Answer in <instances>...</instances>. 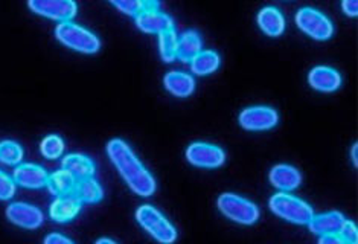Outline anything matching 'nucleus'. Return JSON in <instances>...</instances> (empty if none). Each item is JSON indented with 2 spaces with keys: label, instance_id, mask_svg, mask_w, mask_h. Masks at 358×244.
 Masks as SVG:
<instances>
[{
  "label": "nucleus",
  "instance_id": "obj_25",
  "mask_svg": "<svg viewBox=\"0 0 358 244\" xmlns=\"http://www.w3.org/2000/svg\"><path fill=\"white\" fill-rule=\"evenodd\" d=\"M177 41L178 36L174 29L166 31L159 36V50L160 57L164 58V62L169 63L177 58Z\"/></svg>",
  "mask_w": 358,
  "mask_h": 244
},
{
  "label": "nucleus",
  "instance_id": "obj_11",
  "mask_svg": "<svg viewBox=\"0 0 358 244\" xmlns=\"http://www.w3.org/2000/svg\"><path fill=\"white\" fill-rule=\"evenodd\" d=\"M6 217L13 224L23 229H38L45 222V215L37 206L23 203V201H14L6 208Z\"/></svg>",
  "mask_w": 358,
  "mask_h": 244
},
{
  "label": "nucleus",
  "instance_id": "obj_17",
  "mask_svg": "<svg viewBox=\"0 0 358 244\" xmlns=\"http://www.w3.org/2000/svg\"><path fill=\"white\" fill-rule=\"evenodd\" d=\"M345 215L340 211H328L319 215H314L308 223L310 231L315 235H328V234H338L342 224L345 223Z\"/></svg>",
  "mask_w": 358,
  "mask_h": 244
},
{
  "label": "nucleus",
  "instance_id": "obj_12",
  "mask_svg": "<svg viewBox=\"0 0 358 244\" xmlns=\"http://www.w3.org/2000/svg\"><path fill=\"white\" fill-rule=\"evenodd\" d=\"M49 174L43 166L37 164H20L15 166L13 173V180L15 185L28 189L45 188Z\"/></svg>",
  "mask_w": 358,
  "mask_h": 244
},
{
  "label": "nucleus",
  "instance_id": "obj_27",
  "mask_svg": "<svg viewBox=\"0 0 358 244\" xmlns=\"http://www.w3.org/2000/svg\"><path fill=\"white\" fill-rule=\"evenodd\" d=\"M151 2H142V0H112V5H115L119 11L129 15H138L143 11Z\"/></svg>",
  "mask_w": 358,
  "mask_h": 244
},
{
  "label": "nucleus",
  "instance_id": "obj_4",
  "mask_svg": "<svg viewBox=\"0 0 358 244\" xmlns=\"http://www.w3.org/2000/svg\"><path fill=\"white\" fill-rule=\"evenodd\" d=\"M136 220L152 238L162 244H173L177 240V229L156 206L142 205L136 209Z\"/></svg>",
  "mask_w": 358,
  "mask_h": 244
},
{
  "label": "nucleus",
  "instance_id": "obj_22",
  "mask_svg": "<svg viewBox=\"0 0 358 244\" xmlns=\"http://www.w3.org/2000/svg\"><path fill=\"white\" fill-rule=\"evenodd\" d=\"M221 63L220 54L210 49H201L200 52L191 58V71L195 75H209L218 69Z\"/></svg>",
  "mask_w": 358,
  "mask_h": 244
},
{
  "label": "nucleus",
  "instance_id": "obj_34",
  "mask_svg": "<svg viewBox=\"0 0 358 244\" xmlns=\"http://www.w3.org/2000/svg\"><path fill=\"white\" fill-rule=\"evenodd\" d=\"M95 244H117V243L115 240H112V238H108V237H102V238L96 240Z\"/></svg>",
  "mask_w": 358,
  "mask_h": 244
},
{
  "label": "nucleus",
  "instance_id": "obj_8",
  "mask_svg": "<svg viewBox=\"0 0 358 244\" xmlns=\"http://www.w3.org/2000/svg\"><path fill=\"white\" fill-rule=\"evenodd\" d=\"M187 162L199 168H218L226 162L224 150L209 142H192L186 148Z\"/></svg>",
  "mask_w": 358,
  "mask_h": 244
},
{
  "label": "nucleus",
  "instance_id": "obj_16",
  "mask_svg": "<svg viewBox=\"0 0 358 244\" xmlns=\"http://www.w3.org/2000/svg\"><path fill=\"white\" fill-rule=\"evenodd\" d=\"M259 28L270 37H278L285 29V17L276 6L267 5L259 10L257 15Z\"/></svg>",
  "mask_w": 358,
  "mask_h": 244
},
{
  "label": "nucleus",
  "instance_id": "obj_23",
  "mask_svg": "<svg viewBox=\"0 0 358 244\" xmlns=\"http://www.w3.org/2000/svg\"><path fill=\"white\" fill-rule=\"evenodd\" d=\"M76 179L73 175L66 171V170H57L48 178L46 187L48 189L52 192L55 196H63V194H71V192L75 189Z\"/></svg>",
  "mask_w": 358,
  "mask_h": 244
},
{
  "label": "nucleus",
  "instance_id": "obj_20",
  "mask_svg": "<svg viewBox=\"0 0 358 244\" xmlns=\"http://www.w3.org/2000/svg\"><path fill=\"white\" fill-rule=\"evenodd\" d=\"M203 46V40L197 29H186L178 36L177 41V58L183 62H191V58L197 55Z\"/></svg>",
  "mask_w": 358,
  "mask_h": 244
},
{
  "label": "nucleus",
  "instance_id": "obj_10",
  "mask_svg": "<svg viewBox=\"0 0 358 244\" xmlns=\"http://www.w3.org/2000/svg\"><path fill=\"white\" fill-rule=\"evenodd\" d=\"M157 2H151L143 11L134 17L136 24L143 32L148 34H164L174 29V19L168 13L159 10Z\"/></svg>",
  "mask_w": 358,
  "mask_h": 244
},
{
  "label": "nucleus",
  "instance_id": "obj_29",
  "mask_svg": "<svg viewBox=\"0 0 358 244\" xmlns=\"http://www.w3.org/2000/svg\"><path fill=\"white\" fill-rule=\"evenodd\" d=\"M338 237L346 244H358V229L357 224L352 220H345L342 228L338 231Z\"/></svg>",
  "mask_w": 358,
  "mask_h": 244
},
{
  "label": "nucleus",
  "instance_id": "obj_15",
  "mask_svg": "<svg viewBox=\"0 0 358 244\" xmlns=\"http://www.w3.org/2000/svg\"><path fill=\"white\" fill-rule=\"evenodd\" d=\"M308 82L315 90L334 92L340 87V84H342V75H340V72L334 69V67L319 64L314 66L310 71Z\"/></svg>",
  "mask_w": 358,
  "mask_h": 244
},
{
  "label": "nucleus",
  "instance_id": "obj_19",
  "mask_svg": "<svg viewBox=\"0 0 358 244\" xmlns=\"http://www.w3.org/2000/svg\"><path fill=\"white\" fill-rule=\"evenodd\" d=\"M164 84L168 92H171L174 96L186 98L189 96L195 89V80L191 73L182 71H171L165 75Z\"/></svg>",
  "mask_w": 358,
  "mask_h": 244
},
{
  "label": "nucleus",
  "instance_id": "obj_2",
  "mask_svg": "<svg viewBox=\"0 0 358 244\" xmlns=\"http://www.w3.org/2000/svg\"><path fill=\"white\" fill-rule=\"evenodd\" d=\"M268 206L273 214L294 224H308L315 215L308 201L289 194V192H276L275 196L270 197Z\"/></svg>",
  "mask_w": 358,
  "mask_h": 244
},
{
  "label": "nucleus",
  "instance_id": "obj_24",
  "mask_svg": "<svg viewBox=\"0 0 358 244\" xmlns=\"http://www.w3.org/2000/svg\"><path fill=\"white\" fill-rule=\"evenodd\" d=\"M23 159V148L19 142L6 139L0 142V162L5 165H19Z\"/></svg>",
  "mask_w": 358,
  "mask_h": 244
},
{
  "label": "nucleus",
  "instance_id": "obj_5",
  "mask_svg": "<svg viewBox=\"0 0 358 244\" xmlns=\"http://www.w3.org/2000/svg\"><path fill=\"white\" fill-rule=\"evenodd\" d=\"M220 213L240 224H255L259 220V208L253 201L234 192H223L217 200Z\"/></svg>",
  "mask_w": 358,
  "mask_h": 244
},
{
  "label": "nucleus",
  "instance_id": "obj_13",
  "mask_svg": "<svg viewBox=\"0 0 358 244\" xmlns=\"http://www.w3.org/2000/svg\"><path fill=\"white\" fill-rule=\"evenodd\" d=\"M268 180L280 192H289L301 187L302 173L293 165L278 164L270 170Z\"/></svg>",
  "mask_w": 358,
  "mask_h": 244
},
{
  "label": "nucleus",
  "instance_id": "obj_18",
  "mask_svg": "<svg viewBox=\"0 0 358 244\" xmlns=\"http://www.w3.org/2000/svg\"><path fill=\"white\" fill-rule=\"evenodd\" d=\"M62 166L63 170L69 171L76 180L93 178V174H95L96 170V166L93 164L92 159L81 153L66 155L62 161Z\"/></svg>",
  "mask_w": 358,
  "mask_h": 244
},
{
  "label": "nucleus",
  "instance_id": "obj_21",
  "mask_svg": "<svg viewBox=\"0 0 358 244\" xmlns=\"http://www.w3.org/2000/svg\"><path fill=\"white\" fill-rule=\"evenodd\" d=\"M76 197L81 200V203H98L104 197V189L95 178L80 179L75 185Z\"/></svg>",
  "mask_w": 358,
  "mask_h": 244
},
{
  "label": "nucleus",
  "instance_id": "obj_31",
  "mask_svg": "<svg viewBox=\"0 0 358 244\" xmlns=\"http://www.w3.org/2000/svg\"><path fill=\"white\" fill-rule=\"evenodd\" d=\"M317 244H346V243L338 237V234H328V235H320Z\"/></svg>",
  "mask_w": 358,
  "mask_h": 244
},
{
  "label": "nucleus",
  "instance_id": "obj_9",
  "mask_svg": "<svg viewBox=\"0 0 358 244\" xmlns=\"http://www.w3.org/2000/svg\"><path fill=\"white\" fill-rule=\"evenodd\" d=\"M28 6L38 15L48 19L69 22L78 13V5L73 0H29Z\"/></svg>",
  "mask_w": 358,
  "mask_h": 244
},
{
  "label": "nucleus",
  "instance_id": "obj_7",
  "mask_svg": "<svg viewBox=\"0 0 358 244\" xmlns=\"http://www.w3.org/2000/svg\"><path fill=\"white\" fill-rule=\"evenodd\" d=\"M238 121H240V125L245 130H270L278 125L279 113L275 107L270 106H252L241 110Z\"/></svg>",
  "mask_w": 358,
  "mask_h": 244
},
{
  "label": "nucleus",
  "instance_id": "obj_1",
  "mask_svg": "<svg viewBox=\"0 0 358 244\" xmlns=\"http://www.w3.org/2000/svg\"><path fill=\"white\" fill-rule=\"evenodd\" d=\"M107 155L130 189L141 197H150L156 192L157 183L133 148L121 138H113L107 144Z\"/></svg>",
  "mask_w": 358,
  "mask_h": 244
},
{
  "label": "nucleus",
  "instance_id": "obj_3",
  "mask_svg": "<svg viewBox=\"0 0 358 244\" xmlns=\"http://www.w3.org/2000/svg\"><path fill=\"white\" fill-rule=\"evenodd\" d=\"M55 36L63 45L83 54H95L101 48V40L95 32L72 20L58 23Z\"/></svg>",
  "mask_w": 358,
  "mask_h": 244
},
{
  "label": "nucleus",
  "instance_id": "obj_32",
  "mask_svg": "<svg viewBox=\"0 0 358 244\" xmlns=\"http://www.w3.org/2000/svg\"><path fill=\"white\" fill-rule=\"evenodd\" d=\"M342 10L348 14V15H357L358 13V2L357 0H343L342 2Z\"/></svg>",
  "mask_w": 358,
  "mask_h": 244
},
{
  "label": "nucleus",
  "instance_id": "obj_6",
  "mask_svg": "<svg viewBox=\"0 0 358 244\" xmlns=\"http://www.w3.org/2000/svg\"><path fill=\"white\" fill-rule=\"evenodd\" d=\"M296 23L305 34L315 40H328L334 34L329 17L313 6H303L296 13Z\"/></svg>",
  "mask_w": 358,
  "mask_h": 244
},
{
  "label": "nucleus",
  "instance_id": "obj_33",
  "mask_svg": "<svg viewBox=\"0 0 358 244\" xmlns=\"http://www.w3.org/2000/svg\"><path fill=\"white\" fill-rule=\"evenodd\" d=\"M358 145H357V142L355 144L352 145V148H351V159H352V162H354V165L357 166L358 165V156H357V153H358V148H357Z\"/></svg>",
  "mask_w": 358,
  "mask_h": 244
},
{
  "label": "nucleus",
  "instance_id": "obj_28",
  "mask_svg": "<svg viewBox=\"0 0 358 244\" xmlns=\"http://www.w3.org/2000/svg\"><path fill=\"white\" fill-rule=\"evenodd\" d=\"M17 185L14 183L13 178H10L6 173L0 170V200H10L15 194Z\"/></svg>",
  "mask_w": 358,
  "mask_h": 244
},
{
  "label": "nucleus",
  "instance_id": "obj_30",
  "mask_svg": "<svg viewBox=\"0 0 358 244\" xmlns=\"http://www.w3.org/2000/svg\"><path fill=\"white\" fill-rule=\"evenodd\" d=\"M43 244H75L69 237L59 234V232H50L45 237Z\"/></svg>",
  "mask_w": 358,
  "mask_h": 244
},
{
  "label": "nucleus",
  "instance_id": "obj_14",
  "mask_svg": "<svg viewBox=\"0 0 358 244\" xmlns=\"http://www.w3.org/2000/svg\"><path fill=\"white\" fill-rule=\"evenodd\" d=\"M81 200L71 192V194L55 197V200L50 203L49 215L57 223H67L72 222L73 218L81 213Z\"/></svg>",
  "mask_w": 358,
  "mask_h": 244
},
{
  "label": "nucleus",
  "instance_id": "obj_26",
  "mask_svg": "<svg viewBox=\"0 0 358 244\" xmlns=\"http://www.w3.org/2000/svg\"><path fill=\"white\" fill-rule=\"evenodd\" d=\"M40 151L46 159L55 161L59 159L64 153V141L58 134H48V136L41 141Z\"/></svg>",
  "mask_w": 358,
  "mask_h": 244
}]
</instances>
